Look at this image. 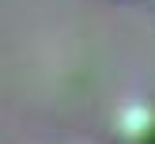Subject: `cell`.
I'll return each mask as SVG.
<instances>
[{"instance_id": "obj_1", "label": "cell", "mask_w": 155, "mask_h": 144, "mask_svg": "<svg viewBox=\"0 0 155 144\" xmlns=\"http://www.w3.org/2000/svg\"><path fill=\"white\" fill-rule=\"evenodd\" d=\"M114 144H155V99H129L114 110Z\"/></svg>"}]
</instances>
